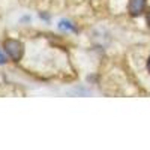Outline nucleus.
<instances>
[{"label":"nucleus","instance_id":"nucleus-2","mask_svg":"<svg viewBox=\"0 0 150 150\" xmlns=\"http://www.w3.org/2000/svg\"><path fill=\"white\" fill-rule=\"evenodd\" d=\"M144 8H146V0H129V12L132 17L141 15Z\"/></svg>","mask_w":150,"mask_h":150},{"label":"nucleus","instance_id":"nucleus-6","mask_svg":"<svg viewBox=\"0 0 150 150\" xmlns=\"http://www.w3.org/2000/svg\"><path fill=\"white\" fill-rule=\"evenodd\" d=\"M147 69H149V72H150V57H149V60H147Z\"/></svg>","mask_w":150,"mask_h":150},{"label":"nucleus","instance_id":"nucleus-3","mask_svg":"<svg viewBox=\"0 0 150 150\" xmlns=\"http://www.w3.org/2000/svg\"><path fill=\"white\" fill-rule=\"evenodd\" d=\"M59 27H60L62 30H75V27L72 26V24H71L69 21H65V20H62V21L59 23Z\"/></svg>","mask_w":150,"mask_h":150},{"label":"nucleus","instance_id":"nucleus-5","mask_svg":"<svg viewBox=\"0 0 150 150\" xmlns=\"http://www.w3.org/2000/svg\"><path fill=\"white\" fill-rule=\"evenodd\" d=\"M147 24L150 26V9H149V12H147Z\"/></svg>","mask_w":150,"mask_h":150},{"label":"nucleus","instance_id":"nucleus-1","mask_svg":"<svg viewBox=\"0 0 150 150\" xmlns=\"http://www.w3.org/2000/svg\"><path fill=\"white\" fill-rule=\"evenodd\" d=\"M5 50L12 60H20L23 57V53H24L23 44L20 41H15V39H6L5 41Z\"/></svg>","mask_w":150,"mask_h":150},{"label":"nucleus","instance_id":"nucleus-4","mask_svg":"<svg viewBox=\"0 0 150 150\" xmlns=\"http://www.w3.org/2000/svg\"><path fill=\"white\" fill-rule=\"evenodd\" d=\"M5 62H6V59H5V56H3L2 53H0V65H3V63H5Z\"/></svg>","mask_w":150,"mask_h":150}]
</instances>
